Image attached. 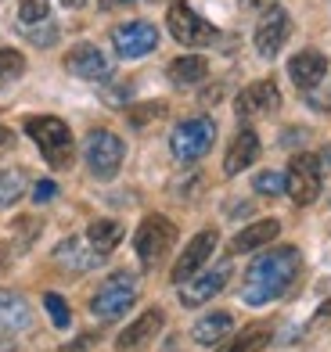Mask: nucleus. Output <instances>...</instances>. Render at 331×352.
<instances>
[{
	"instance_id": "obj_28",
	"label": "nucleus",
	"mask_w": 331,
	"mask_h": 352,
	"mask_svg": "<svg viewBox=\"0 0 331 352\" xmlns=\"http://www.w3.org/2000/svg\"><path fill=\"white\" fill-rule=\"evenodd\" d=\"M22 72H25V58L19 51H11V47H0V87L19 79Z\"/></svg>"
},
{
	"instance_id": "obj_11",
	"label": "nucleus",
	"mask_w": 331,
	"mask_h": 352,
	"mask_svg": "<svg viewBox=\"0 0 331 352\" xmlns=\"http://www.w3.org/2000/svg\"><path fill=\"white\" fill-rule=\"evenodd\" d=\"M216 241H220V237H216V230H213V227L198 230V234L191 237V241H187V248L180 252L177 266H173V274H169V277H173V284H187V280H191V277L198 274V270L209 263V255H213Z\"/></svg>"
},
{
	"instance_id": "obj_38",
	"label": "nucleus",
	"mask_w": 331,
	"mask_h": 352,
	"mask_svg": "<svg viewBox=\"0 0 331 352\" xmlns=\"http://www.w3.org/2000/svg\"><path fill=\"white\" fill-rule=\"evenodd\" d=\"M11 148H14V133L8 126H0V151H11Z\"/></svg>"
},
{
	"instance_id": "obj_35",
	"label": "nucleus",
	"mask_w": 331,
	"mask_h": 352,
	"mask_svg": "<svg viewBox=\"0 0 331 352\" xmlns=\"http://www.w3.org/2000/svg\"><path fill=\"white\" fill-rule=\"evenodd\" d=\"M126 98H130V87H108L105 90V101L108 104H122Z\"/></svg>"
},
{
	"instance_id": "obj_41",
	"label": "nucleus",
	"mask_w": 331,
	"mask_h": 352,
	"mask_svg": "<svg viewBox=\"0 0 331 352\" xmlns=\"http://www.w3.org/2000/svg\"><path fill=\"white\" fill-rule=\"evenodd\" d=\"M61 4H65V8H83L87 0H61Z\"/></svg>"
},
{
	"instance_id": "obj_1",
	"label": "nucleus",
	"mask_w": 331,
	"mask_h": 352,
	"mask_svg": "<svg viewBox=\"0 0 331 352\" xmlns=\"http://www.w3.org/2000/svg\"><path fill=\"white\" fill-rule=\"evenodd\" d=\"M299 274H303V255H299L295 245H277L270 252H263L245 270L242 302L245 306H270L295 284Z\"/></svg>"
},
{
	"instance_id": "obj_17",
	"label": "nucleus",
	"mask_w": 331,
	"mask_h": 352,
	"mask_svg": "<svg viewBox=\"0 0 331 352\" xmlns=\"http://www.w3.org/2000/svg\"><path fill=\"white\" fill-rule=\"evenodd\" d=\"M105 255H98L90 248L87 237H65L58 248H54V263H61L65 270H76V274H87V270L101 266Z\"/></svg>"
},
{
	"instance_id": "obj_23",
	"label": "nucleus",
	"mask_w": 331,
	"mask_h": 352,
	"mask_svg": "<svg viewBox=\"0 0 331 352\" xmlns=\"http://www.w3.org/2000/svg\"><path fill=\"white\" fill-rule=\"evenodd\" d=\"M209 76V61L202 54H184V58H173L169 61V79L177 87H195Z\"/></svg>"
},
{
	"instance_id": "obj_16",
	"label": "nucleus",
	"mask_w": 331,
	"mask_h": 352,
	"mask_svg": "<svg viewBox=\"0 0 331 352\" xmlns=\"http://www.w3.org/2000/svg\"><path fill=\"white\" fill-rule=\"evenodd\" d=\"M33 327V306L19 295L0 287V334H22Z\"/></svg>"
},
{
	"instance_id": "obj_22",
	"label": "nucleus",
	"mask_w": 331,
	"mask_h": 352,
	"mask_svg": "<svg viewBox=\"0 0 331 352\" xmlns=\"http://www.w3.org/2000/svg\"><path fill=\"white\" fill-rule=\"evenodd\" d=\"M122 223L119 219H94L90 227H87V241L90 248L98 252V255H108V252H116L122 245Z\"/></svg>"
},
{
	"instance_id": "obj_10",
	"label": "nucleus",
	"mask_w": 331,
	"mask_h": 352,
	"mask_svg": "<svg viewBox=\"0 0 331 352\" xmlns=\"http://www.w3.org/2000/svg\"><path fill=\"white\" fill-rule=\"evenodd\" d=\"M112 47L119 58H145L159 47V29L151 22H126L112 29Z\"/></svg>"
},
{
	"instance_id": "obj_26",
	"label": "nucleus",
	"mask_w": 331,
	"mask_h": 352,
	"mask_svg": "<svg viewBox=\"0 0 331 352\" xmlns=\"http://www.w3.org/2000/svg\"><path fill=\"white\" fill-rule=\"evenodd\" d=\"M252 190H256V195H266V198H277V195L288 190V180L274 169H263V173L252 176Z\"/></svg>"
},
{
	"instance_id": "obj_27",
	"label": "nucleus",
	"mask_w": 331,
	"mask_h": 352,
	"mask_svg": "<svg viewBox=\"0 0 331 352\" xmlns=\"http://www.w3.org/2000/svg\"><path fill=\"white\" fill-rule=\"evenodd\" d=\"M169 111L166 101H145V104H134V108H126V119H130V126H148L155 119H162Z\"/></svg>"
},
{
	"instance_id": "obj_33",
	"label": "nucleus",
	"mask_w": 331,
	"mask_h": 352,
	"mask_svg": "<svg viewBox=\"0 0 331 352\" xmlns=\"http://www.w3.org/2000/svg\"><path fill=\"white\" fill-rule=\"evenodd\" d=\"M54 195H58V184H54V180H40V184L33 187V198H36V201H51Z\"/></svg>"
},
{
	"instance_id": "obj_32",
	"label": "nucleus",
	"mask_w": 331,
	"mask_h": 352,
	"mask_svg": "<svg viewBox=\"0 0 331 352\" xmlns=\"http://www.w3.org/2000/svg\"><path fill=\"white\" fill-rule=\"evenodd\" d=\"M94 342H98L94 334H80V338H72L69 345H61L58 352H90V349H94Z\"/></svg>"
},
{
	"instance_id": "obj_24",
	"label": "nucleus",
	"mask_w": 331,
	"mask_h": 352,
	"mask_svg": "<svg viewBox=\"0 0 331 352\" xmlns=\"http://www.w3.org/2000/svg\"><path fill=\"white\" fill-rule=\"evenodd\" d=\"M270 338H274L270 324H252L242 334H234L227 345H220L216 352H263L266 345H270Z\"/></svg>"
},
{
	"instance_id": "obj_29",
	"label": "nucleus",
	"mask_w": 331,
	"mask_h": 352,
	"mask_svg": "<svg viewBox=\"0 0 331 352\" xmlns=\"http://www.w3.org/2000/svg\"><path fill=\"white\" fill-rule=\"evenodd\" d=\"M43 309H47V316H51V324H54V327H69V324H72L69 302L61 298V295H54V292H47V295H43Z\"/></svg>"
},
{
	"instance_id": "obj_7",
	"label": "nucleus",
	"mask_w": 331,
	"mask_h": 352,
	"mask_svg": "<svg viewBox=\"0 0 331 352\" xmlns=\"http://www.w3.org/2000/svg\"><path fill=\"white\" fill-rule=\"evenodd\" d=\"M83 151H87L90 173L98 176V180H112V176L119 173V166H122V158H126V144L112 130H90Z\"/></svg>"
},
{
	"instance_id": "obj_31",
	"label": "nucleus",
	"mask_w": 331,
	"mask_h": 352,
	"mask_svg": "<svg viewBox=\"0 0 331 352\" xmlns=\"http://www.w3.org/2000/svg\"><path fill=\"white\" fill-rule=\"evenodd\" d=\"M25 36L33 40L36 47H51V43L58 40V29H54V25H40V29H29Z\"/></svg>"
},
{
	"instance_id": "obj_39",
	"label": "nucleus",
	"mask_w": 331,
	"mask_h": 352,
	"mask_svg": "<svg viewBox=\"0 0 331 352\" xmlns=\"http://www.w3.org/2000/svg\"><path fill=\"white\" fill-rule=\"evenodd\" d=\"M159 352H184V349H180V334H169V338L162 342V349H159Z\"/></svg>"
},
{
	"instance_id": "obj_37",
	"label": "nucleus",
	"mask_w": 331,
	"mask_h": 352,
	"mask_svg": "<svg viewBox=\"0 0 331 352\" xmlns=\"http://www.w3.org/2000/svg\"><path fill=\"white\" fill-rule=\"evenodd\" d=\"M310 104L317 111H331V94H310Z\"/></svg>"
},
{
	"instance_id": "obj_8",
	"label": "nucleus",
	"mask_w": 331,
	"mask_h": 352,
	"mask_svg": "<svg viewBox=\"0 0 331 352\" xmlns=\"http://www.w3.org/2000/svg\"><path fill=\"white\" fill-rule=\"evenodd\" d=\"M288 195L295 205H313L321 198V158L313 151H299L288 162Z\"/></svg>"
},
{
	"instance_id": "obj_36",
	"label": "nucleus",
	"mask_w": 331,
	"mask_h": 352,
	"mask_svg": "<svg viewBox=\"0 0 331 352\" xmlns=\"http://www.w3.org/2000/svg\"><path fill=\"white\" fill-rule=\"evenodd\" d=\"M324 324H331V302H324V306L313 313V320H310V327L317 331V327H324Z\"/></svg>"
},
{
	"instance_id": "obj_6",
	"label": "nucleus",
	"mask_w": 331,
	"mask_h": 352,
	"mask_svg": "<svg viewBox=\"0 0 331 352\" xmlns=\"http://www.w3.org/2000/svg\"><path fill=\"white\" fill-rule=\"evenodd\" d=\"M173 241H177V227L159 216V212H151L140 219V227L134 234V248H137V259L145 263V266H155L162 259V255L173 248Z\"/></svg>"
},
{
	"instance_id": "obj_20",
	"label": "nucleus",
	"mask_w": 331,
	"mask_h": 352,
	"mask_svg": "<svg viewBox=\"0 0 331 352\" xmlns=\"http://www.w3.org/2000/svg\"><path fill=\"white\" fill-rule=\"evenodd\" d=\"M281 234V223L277 219H259V223H252V227H245L242 234H234V241H231V255H245V252H256L263 245H270L274 237Z\"/></svg>"
},
{
	"instance_id": "obj_30",
	"label": "nucleus",
	"mask_w": 331,
	"mask_h": 352,
	"mask_svg": "<svg viewBox=\"0 0 331 352\" xmlns=\"http://www.w3.org/2000/svg\"><path fill=\"white\" fill-rule=\"evenodd\" d=\"M47 14H51V4L47 0H19V19L33 29L40 22H47Z\"/></svg>"
},
{
	"instance_id": "obj_4",
	"label": "nucleus",
	"mask_w": 331,
	"mask_h": 352,
	"mask_svg": "<svg viewBox=\"0 0 331 352\" xmlns=\"http://www.w3.org/2000/svg\"><path fill=\"white\" fill-rule=\"evenodd\" d=\"M213 140H216V122L213 119H206V116L184 119V122L173 126V133H169V151L177 162H198V158L213 148Z\"/></svg>"
},
{
	"instance_id": "obj_13",
	"label": "nucleus",
	"mask_w": 331,
	"mask_h": 352,
	"mask_svg": "<svg viewBox=\"0 0 331 352\" xmlns=\"http://www.w3.org/2000/svg\"><path fill=\"white\" fill-rule=\"evenodd\" d=\"M227 280H231V263H216L213 270H206V274H198L195 280H187V284H184L180 302H184L187 309H198L202 302H209L213 295L224 292Z\"/></svg>"
},
{
	"instance_id": "obj_18",
	"label": "nucleus",
	"mask_w": 331,
	"mask_h": 352,
	"mask_svg": "<svg viewBox=\"0 0 331 352\" xmlns=\"http://www.w3.org/2000/svg\"><path fill=\"white\" fill-rule=\"evenodd\" d=\"M259 158V137H256V130H238L234 133V140H231V148H227V155H224V173L227 176H238V173H245L252 162Z\"/></svg>"
},
{
	"instance_id": "obj_3",
	"label": "nucleus",
	"mask_w": 331,
	"mask_h": 352,
	"mask_svg": "<svg viewBox=\"0 0 331 352\" xmlns=\"http://www.w3.org/2000/svg\"><path fill=\"white\" fill-rule=\"evenodd\" d=\"M137 302V277L119 270V274L108 277L90 298V313L98 320H119L126 309H134Z\"/></svg>"
},
{
	"instance_id": "obj_5",
	"label": "nucleus",
	"mask_w": 331,
	"mask_h": 352,
	"mask_svg": "<svg viewBox=\"0 0 331 352\" xmlns=\"http://www.w3.org/2000/svg\"><path fill=\"white\" fill-rule=\"evenodd\" d=\"M166 25H169L173 40L184 43V47H213V43L220 40V29H216L213 22H206L191 4H184V0L169 4V11H166Z\"/></svg>"
},
{
	"instance_id": "obj_34",
	"label": "nucleus",
	"mask_w": 331,
	"mask_h": 352,
	"mask_svg": "<svg viewBox=\"0 0 331 352\" xmlns=\"http://www.w3.org/2000/svg\"><path fill=\"white\" fill-rule=\"evenodd\" d=\"M242 11H274L277 0H238Z\"/></svg>"
},
{
	"instance_id": "obj_2",
	"label": "nucleus",
	"mask_w": 331,
	"mask_h": 352,
	"mask_svg": "<svg viewBox=\"0 0 331 352\" xmlns=\"http://www.w3.org/2000/svg\"><path fill=\"white\" fill-rule=\"evenodd\" d=\"M25 133L33 137V144L40 148L43 162L51 169H69L72 166L76 144H72L69 122H61L58 116H29L25 119Z\"/></svg>"
},
{
	"instance_id": "obj_19",
	"label": "nucleus",
	"mask_w": 331,
	"mask_h": 352,
	"mask_svg": "<svg viewBox=\"0 0 331 352\" xmlns=\"http://www.w3.org/2000/svg\"><path fill=\"white\" fill-rule=\"evenodd\" d=\"M288 76L299 90H313L328 76V58L321 51H299L292 61H288Z\"/></svg>"
},
{
	"instance_id": "obj_12",
	"label": "nucleus",
	"mask_w": 331,
	"mask_h": 352,
	"mask_svg": "<svg viewBox=\"0 0 331 352\" xmlns=\"http://www.w3.org/2000/svg\"><path fill=\"white\" fill-rule=\"evenodd\" d=\"M281 108V90L274 79H256V83H248L238 101H234V111H238L242 119H256V116H274Z\"/></svg>"
},
{
	"instance_id": "obj_15",
	"label": "nucleus",
	"mask_w": 331,
	"mask_h": 352,
	"mask_svg": "<svg viewBox=\"0 0 331 352\" xmlns=\"http://www.w3.org/2000/svg\"><path fill=\"white\" fill-rule=\"evenodd\" d=\"M162 324H166V313H162V309H145L130 327L119 331L116 349H119V352H140L145 345H151V338L162 331Z\"/></svg>"
},
{
	"instance_id": "obj_40",
	"label": "nucleus",
	"mask_w": 331,
	"mask_h": 352,
	"mask_svg": "<svg viewBox=\"0 0 331 352\" xmlns=\"http://www.w3.org/2000/svg\"><path fill=\"white\" fill-rule=\"evenodd\" d=\"M130 4H134V0H101L105 11H112V8H130Z\"/></svg>"
},
{
	"instance_id": "obj_9",
	"label": "nucleus",
	"mask_w": 331,
	"mask_h": 352,
	"mask_svg": "<svg viewBox=\"0 0 331 352\" xmlns=\"http://www.w3.org/2000/svg\"><path fill=\"white\" fill-rule=\"evenodd\" d=\"M292 36V19H288V11L285 8H274V11H266V19L256 25V36H252V43H256V54L259 58H277L281 54V47L288 43Z\"/></svg>"
},
{
	"instance_id": "obj_14",
	"label": "nucleus",
	"mask_w": 331,
	"mask_h": 352,
	"mask_svg": "<svg viewBox=\"0 0 331 352\" xmlns=\"http://www.w3.org/2000/svg\"><path fill=\"white\" fill-rule=\"evenodd\" d=\"M65 69L72 76H80V79H108L112 76V61L105 58L101 47L76 43V47H69V54H65Z\"/></svg>"
},
{
	"instance_id": "obj_25",
	"label": "nucleus",
	"mask_w": 331,
	"mask_h": 352,
	"mask_svg": "<svg viewBox=\"0 0 331 352\" xmlns=\"http://www.w3.org/2000/svg\"><path fill=\"white\" fill-rule=\"evenodd\" d=\"M25 195V176L14 169H0V209H8Z\"/></svg>"
},
{
	"instance_id": "obj_21",
	"label": "nucleus",
	"mask_w": 331,
	"mask_h": 352,
	"mask_svg": "<svg viewBox=\"0 0 331 352\" xmlns=\"http://www.w3.org/2000/svg\"><path fill=\"white\" fill-rule=\"evenodd\" d=\"M231 327H234V316L227 313V309H216V313H206L198 320V324L191 327V338L198 342V345H220L231 334Z\"/></svg>"
}]
</instances>
